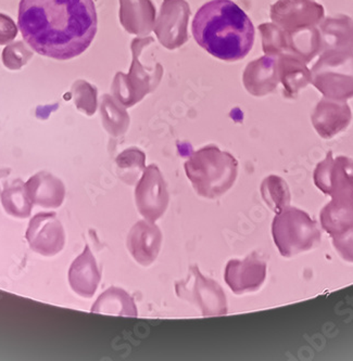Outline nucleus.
Here are the masks:
<instances>
[{
	"label": "nucleus",
	"mask_w": 353,
	"mask_h": 361,
	"mask_svg": "<svg viewBox=\"0 0 353 361\" xmlns=\"http://www.w3.org/2000/svg\"><path fill=\"white\" fill-rule=\"evenodd\" d=\"M68 277L71 288L80 298H90L96 293L102 274L88 245L71 264Z\"/></svg>",
	"instance_id": "nucleus-14"
},
{
	"label": "nucleus",
	"mask_w": 353,
	"mask_h": 361,
	"mask_svg": "<svg viewBox=\"0 0 353 361\" xmlns=\"http://www.w3.org/2000/svg\"><path fill=\"white\" fill-rule=\"evenodd\" d=\"M145 162H146V157L144 153L133 149L121 153L116 160V167L120 171V174L124 175L125 181L127 180V177H131V183L133 179L136 178L137 175L145 171L146 169Z\"/></svg>",
	"instance_id": "nucleus-21"
},
{
	"label": "nucleus",
	"mask_w": 353,
	"mask_h": 361,
	"mask_svg": "<svg viewBox=\"0 0 353 361\" xmlns=\"http://www.w3.org/2000/svg\"><path fill=\"white\" fill-rule=\"evenodd\" d=\"M311 82L325 98L338 101L353 98V54H321L311 71Z\"/></svg>",
	"instance_id": "nucleus-5"
},
{
	"label": "nucleus",
	"mask_w": 353,
	"mask_h": 361,
	"mask_svg": "<svg viewBox=\"0 0 353 361\" xmlns=\"http://www.w3.org/2000/svg\"><path fill=\"white\" fill-rule=\"evenodd\" d=\"M184 169L197 195L209 200L217 199L231 190L238 175L235 157L215 146L193 152Z\"/></svg>",
	"instance_id": "nucleus-3"
},
{
	"label": "nucleus",
	"mask_w": 353,
	"mask_h": 361,
	"mask_svg": "<svg viewBox=\"0 0 353 361\" xmlns=\"http://www.w3.org/2000/svg\"><path fill=\"white\" fill-rule=\"evenodd\" d=\"M198 45L217 59L241 60L254 42V26L232 0H211L198 10L191 24Z\"/></svg>",
	"instance_id": "nucleus-2"
},
{
	"label": "nucleus",
	"mask_w": 353,
	"mask_h": 361,
	"mask_svg": "<svg viewBox=\"0 0 353 361\" xmlns=\"http://www.w3.org/2000/svg\"><path fill=\"white\" fill-rule=\"evenodd\" d=\"M272 16L282 26L298 30L318 25L324 19V8L314 0H280Z\"/></svg>",
	"instance_id": "nucleus-12"
},
{
	"label": "nucleus",
	"mask_w": 353,
	"mask_h": 361,
	"mask_svg": "<svg viewBox=\"0 0 353 361\" xmlns=\"http://www.w3.org/2000/svg\"><path fill=\"white\" fill-rule=\"evenodd\" d=\"M314 183L330 197L353 190V160L347 157H333V153L328 152L314 171Z\"/></svg>",
	"instance_id": "nucleus-10"
},
{
	"label": "nucleus",
	"mask_w": 353,
	"mask_h": 361,
	"mask_svg": "<svg viewBox=\"0 0 353 361\" xmlns=\"http://www.w3.org/2000/svg\"><path fill=\"white\" fill-rule=\"evenodd\" d=\"M25 239L32 251L40 255H56L66 245V233L56 213L36 214L28 223Z\"/></svg>",
	"instance_id": "nucleus-8"
},
{
	"label": "nucleus",
	"mask_w": 353,
	"mask_h": 361,
	"mask_svg": "<svg viewBox=\"0 0 353 361\" xmlns=\"http://www.w3.org/2000/svg\"><path fill=\"white\" fill-rule=\"evenodd\" d=\"M272 235L284 257L310 251L321 243V233L316 221L306 212L296 207H288L276 214Z\"/></svg>",
	"instance_id": "nucleus-4"
},
{
	"label": "nucleus",
	"mask_w": 353,
	"mask_h": 361,
	"mask_svg": "<svg viewBox=\"0 0 353 361\" xmlns=\"http://www.w3.org/2000/svg\"><path fill=\"white\" fill-rule=\"evenodd\" d=\"M92 312L135 318L138 316L134 298L123 288L116 286H111L97 298Z\"/></svg>",
	"instance_id": "nucleus-19"
},
{
	"label": "nucleus",
	"mask_w": 353,
	"mask_h": 361,
	"mask_svg": "<svg viewBox=\"0 0 353 361\" xmlns=\"http://www.w3.org/2000/svg\"><path fill=\"white\" fill-rule=\"evenodd\" d=\"M265 278L266 263L256 254H251L243 261L232 259L224 272L226 284L236 295L258 291Z\"/></svg>",
	"instance_id": "nucleus-9"
},
{
	"label": "nucleus",
	"mask_w": 353,
	"mask_h": 361,
	"mask_svg": "<svg viewBox=\"0 0 353 361\" xmlns=\"http://www.w3.org/2000/svg\"><path fill=\"white\" fill-rule=\"evenodd\" d=\"M175 293L201 310L203 316H224L229 312V302L222 286L203 276L197 265L189 268L185 279L175 283Z\"/></svg>",
	"instance_id": "nucleus-6"
},
{
	"label": "nucleus",
	"mask_w": 353,
	"mask_h": 361,
	"mask_svg": "<svg viewBox=\"0 0 353 361\" xmlns=\"http://www.w3.org/2000/svg\"><path fill=\"white\" fill-rule=\"evenodd\" d=\"M135 202L139 214L152 223L159 221L167 212L169 191L162 173L157 165H149L143 171L135 189Z\"/></svg>",
	"instance_id": "nucleus-7"
},
{
	"label": "nucleus",
	"mask_w": 353,
	"mask_h": 361,
	"mask_svg": "<svg viewBox=\"0 0 353 361\" xmlns=\"http://www.w3.org/2000/svg\"><path fill=\"white\" fill-rule=\"evenodd\" d=\"M1 174L0 171V199L6 213L16 219H28L34 204L26 193L25 183L21 179L7 181V175Z\"/></svg>",
	"instance_id": "nucleus-18"
},
{
	"label": "nucleus",
	"mask_w": 353,
	"mask_h": 361,
	"mask_svg": "<svg viewBox=\"0 0 353 361\" xmlns=\"http://www.w3.org/2000/svg\"><path fill=\"white\" fill-rule=\"evenodd\" d=\"M25 190L32 203L44 209H58L66 197L64 183L47 171H40L28 179Z\"/></svg>",
	"instance_id": "nucleus-17"
},
{
	"label": "nucleus",
	"mask_w": 353,
	"mask_h": 361,
	"mask_svg": "<svg viewBox=\"0 0 353 361\" xmlns=\"http://www.w3.org/2000/svg\"><path fill=\"white\" fill-rule=\"evenodd\" d=\"M18 24L37 54L70 60L90 47L98 19L92 0H21Z\"/></svg>",
	"instance_id": "nucleus-1"
},
{
	"label": "nucleus",
	"mask_w": 353,
	"mask_h": 361,
	"mask_svg": "<svg viewBox=\"0 0 353 361\" xmlns=\"http://www.w3.org/2000/svg\"><path fill=\"white\" fill-rule=\"evenodd\" d=\"M311 118L314 128L322 138L332 139L349 126L352 113L346 101L333 100L324 97L316 104Z\"/></svg>",
	"instance_id": "nucleus-13"
},
{
	"label": "nucleus",
	"mask_w": 353,
	"mask_h": 361,
	"mask_svg": "<svg viewBox=\"0 0 353 361\" xmlns=\"http://www.w3.org/2000/svg\"><path fill=\"white\" fill-rule=\"evenodd\" d=\"M333 244L342 259L353 263V229L345 235L333 238Z\"/></svg>",
	"instance_id": "nucleus-23"
},
{
	"label": "nucleus",
	"mask_w": 353,
	"mask_h": 361,
	"mask_svg": "<svg viewBox=\"0 0 353 361\" xmlns=\"http://www.w3.org/2000/svg\"><path fill=\"white\" fill-rule=\"evenodd\" d=\"M32 56L33 54L31 50L28 49L23 42H18L4 49L3 62L6 68L10 70H20L28 63V60L32 59Z\"/></svg>",
	"instance_id": "nucleus-22"
},
{
	"label": "nucleus",
	"mask_w": 353,
	"mask_h": 361,
	"mask_svg": "<svg viewBox=\"0 0 353 361\" xmlns=\"http://www.w3.org/2000/svg\"><path fill=\"white\" fill-rule=\"evenodd\" d=\"M18 27L11 18L0 13V45H6L16 38Z\"/></svg>",
	"instance_id": "nucleus-24"
},
{
	"label": "nucleus",
	"mask_w": 353,
	"mask_h": 361,
	"mask_svg": "<svg viewBox=\"0 0 353 361\" xmlns=\"http://www.w3.org/2000/svg\"><path fill=\"white\" fill-rule=\"evenodd\" d=\"M321 52H349L353 54V20L340 14L321 22Z\"/></svg>",
	"instance_id": "nucleus-16"
},
{
	"label": "nucleus",
	"mask_w": 353,
	"mask_h": 361,
	"mask_svg": "<svg viewBox=\"0 0 353 361\" xmlns=\"http://www.w3.org/2000/svg\"><path fill=\"white\" fill-rule=\"evenodd\" d=\"M332 201L320 213L321 225L332 238L353 229V190L333 195Z\"/></svg>",
	"instance_id": "nucleus-15"
},
{
	"label": "nucleus",
	"mask_w": 353,
	"mask_h": 361,
	"mask_svg": "<svg viewBox=\"0 0 353 361\" xmlns=\"http://www.w3.org/2000/svg\"><path fill=\"white\" fill-rule=\"evenodd\" d=\"M127 249L137 264L148 267L160 253L162 233L152 221H139L131 228L127 235Z\"/></svg>",
	"instance_id": "nucleus-11"
},
{
	"label": "nucleus",
	"mask_w": 353,
	"mask_h": 361,
	"mask_svg": "<svg viewBox=\"0 0 353 361\" xmlns=\"http://www.w3.org/2000/svg\"><path fill=\"white\" fill-rule=\"evenodd\" d=\"M261 195L266 205L276 214L289 207L292 200L287 183L276 175L264 179L261 185Z\"/></svg>",
	"instance_id": "nucleus-20"
}]
</instances>
